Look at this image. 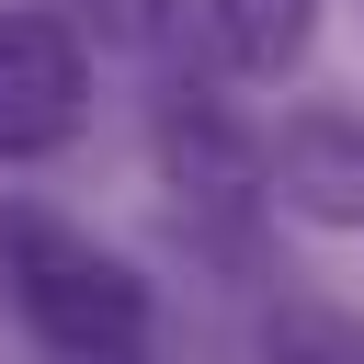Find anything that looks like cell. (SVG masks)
<instances>
[{"mask_svg":"<svg viewBox=\"0 0 364 364\" xmlns=\"http://www.w3.org/2000/svg\"><path fill=\"white\" fill-rule=\"evenodd\" d=\"M0 296L23 318V341L46 364H80V353H148L159 341V307H148V273L91 239L80 216L34 205V193H0Z\"/></svg>","mask_w":364,"mask_h":364,"instance_id":"6da1fadb","label":"cell"},{"mask_svg":"<svg viewBox=\"0 0 364 364\" xmlns=\"http://www.w3.org/2000/svg\"><path fill=\"white\" fill-rule=\"evenodd\" d=\"M148 159H159V205L193 250L216 262H250L262 216H273V182H262V125H239L193 68L159 80V114H148Z\"/></svg>","mask_w":364,"mask_h":364,"instance_id":"7a4b0ae2","label":"cell"},{"mask_svg":"<svg viewBox=\"0 0 364 364\" xmlns=\"http://www.w3.org/2000/svg\"><path fill=\"white\" fill-rule=\"evenodd\" d=\"M91 125V34L46 0H0V171L57 159Z\"/></svg>","mask_w":364,"mask_h":364,"instance_id":"3957f363","label":"cell"},{"mask_svg":"<svg viewBox=\"0 0 364 364\" xmlns=\"http://www.w3.org/2000/svg\"><path fill=\"white\" fill-rule=\"evenodd\" d=\"M262 182L273 216L318 228V239H364V114L353 102H296L262 136Z\"/></svg>","mask_w":364,"mask_h":364,"instance_id":"277c9868","label":"cell"},{"mask_svg":"<svg viewBox=\"0 0 364 364\" xmlns=\"http://www.w3.org/2000/svg\"><path fill=\"white\" fill-rule=\"evenodd\" d=\"M205 46L228 80H296L318 46V0H205Z\"/></svg>","mask_w":364,"mask_h":364,"instance_id":"5b68a950","label":"cell"},{"mask_svg":"<svg viewBox=\"0 0 364 364\" xmlns=\"http://www.w3.org/2000/svg\"><path fill=\"white\" fill-rule=\"evenodd\" d=\"M46 11H68L91 34V57H125V68H159V80H182V46L205 23V0H46Z\"/></svg>","mask_w":364,"mask_h":364,"instance_id":"8992f818","label":"cell"},{"mask_svg":"<svg viewBox=\"0 0 364 364\" xmlns=\"http://www.w3.org/2000/svg\"><path fill=\"white\" fill-rule=\"evenodd\" d=\"M250 364H364V307L341 296H273L250 330Z\"/></svg>","mask_w":364,"mask_h":364,"instance_id":"52a82bcc","label":"cell"},{"mask_svg":"<svg viewBox=\"0 0 364 364\" xmlns=\"http://www.w3.org/2000/svg\"><path fill=\"white\" fill-rule=\"evenodd\" d=\"M80 364H159V341H148V353H80Z\"/></svg>","mask_w":364,"mask_h":364,"instance_id":"ba28073f","label":"cell"}]
</instances>
